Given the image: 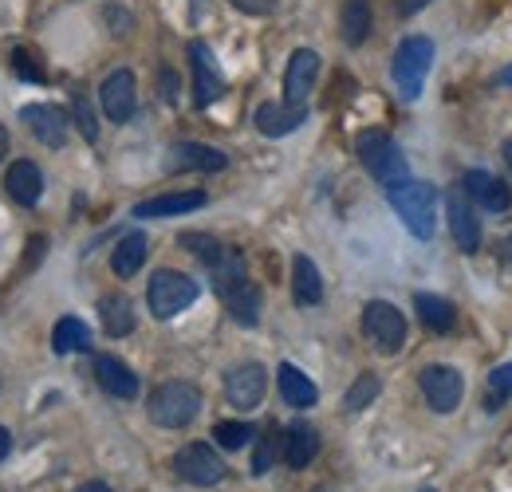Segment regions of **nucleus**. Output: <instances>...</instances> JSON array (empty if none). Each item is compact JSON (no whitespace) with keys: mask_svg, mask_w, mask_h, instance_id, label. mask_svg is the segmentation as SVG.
<instances>
[{"mask_svg":"<svg viewBox=\"0 0 512 492\" xmlns=\"http://www.w3.org/2000/svg\"><path fill=\"white\" fill-rule=\"evenodd\" d=\"M489 386H493L497 402H501V398H509V394H512V363H509V367L493 370V374H489Z\"/></svg>","mask_w":512,"mask_h":492,"instance_id":"nucleus-36","label":"nucleus"},{"mask_svg":"<svg viewBox=\"0 0 512 492\" xmlns=\"http://www.w3.org/2000/svg\"><path fill=\"white\" fill-rule=\"evenodd\" d=\"M418 492H438V489H418Z\"/></svg>","mask_w":512,"mask_h":492,"instance_id":"nucleus-46","label":"nucleus"},{"mask_svg":"<svg viewBox=\"0 0 512 492\" xmlns=\"http://www.w3.org/2000/svg\"><path fill=\"white\" fill-rule=\"evenodd\" d=\"M355 150H359V162L367 166V174H371L375 182L394 185V182H402V178H410L406 154H402V146H398L386 130H363L359 142H355Z\"/></svg>","mask_w":512,"mask_h":492,"instance_id":"nucleus-3","label":"nucleus"},{"mask_svg":"<svg viewBox=\"0 0 512 492\" xmlns=\"http://www.w3.org/2000/svg\"><path fill=\"white\" fill-rule=\"evenodd\" d=\"M276 382H280L284 402L296 406V410H308V406H316V398H320L316 382H312L300 367H292V363H284V367L276 370Z\"/></svg>","mask_w":512,"mask_h":492,"instance_id":"nucleus-24","label":"nucleus"},{"mask_svg":"<svg viewBox=\"0 0 512 492\" xmlns=\"http://www.w3.org/2000/svg\"><path fill=\"white\" fill-rule=\"evenodd\" d=\"M497 87H512V63L501 71V75H497Z\"/></svg>","mask_w":512,"mask_h":492,"instance_id":"nucleus-42","label":"nucleus"},{"mask_svg":"<svg viewBox=\"0 0 512 492\" xmlns=\"http://www.w3.org/2000/svg\"><path fill=\"white\" fill-rule=\"evenodd\" d=\"M71 115H75V123H79V134L87 138V142H95L99 138V123H95V115H91V103H87V95H71Z\"/></svg>","mask_w":512,"mask_h":492,"instance_id":"nucleus-34","label":"nucleus"},{"mask_svg":"<svg viewBox=\"0 0 512 492\" xmlns=\"http://www.w3.org/2000/svg\"><path fill=\"white\" fill-rule=\"evenodd\" d=\"M95 378H99V386L111 394V398H138V390H142V382H138V374L127 367V363H119L115 355H99L95 359Z\"/></svg>","mask_w":512,"mask_h":492,"instance_id":"nucleus-18","label":"nucleus"},{"mask_svg":"<svg viewBox=\"0 0 512 492\" xmlns=\"http://www.w3.org/2000/svg\"><path fill=\"white\" fill-rule=\"evenodd\" d=\"M190 63H193V103H197V107H213V103L225 95V75H221V67H217V56L209 52V44L193 40Z\"/></svg>","mask_w":512,"mask_h":492,"instance_id":"nucleus-9","label":"nucleus"},{"mask_svg":"<svg viewBox=\"0 0 512 492\" xmlns=\"http://www.w3.org/2000/svg\"><path fill=\"white\" fill-rule=\"evenodd\" d=\"M20 119L28 123L32 138H36V142H44L48 150H60V146L67 142V115L60 111V107L32 103V107H24V111H20Z\"/></svg>","mask_w":512,"mask_h":492,"instance_id":"nucleus-15","label":"nucleus"},{"mask_svg":"<svg viewBox=\"0 0 512 492\" xmlns=\"http://www.w3.org/2000/svg\"><path fill=\"white\" fill-rule=\"evenodd\" d=\"M253 437H256V430L249 422H217V426H213V441H217L221 449H245Z\"/></svg>","mask_w":512,"mask_h":492,"instance_id":"nucleus-32","label":"nucleus"},{"mask_svg":"<svg viewBox=\"0 0 512 492\" xmlns=\"http://www.w3.org/2000/svg\"><path fill=\"white\" fill-rule=\"evenodd\" d=\"M505 162H509V166H512V138H509V142H505Z\"/></svg>","mask_w":512,"mask_h":492,"instance_id":"nucleus-45","label":"nucleus"},{"mask_svg":"<svg viewBox=\"0 0 512 492\" xmlns=\"http://www.w3.org/2000/svg\"><path fill=\"white\" fill-rule=\"evenodd\" d=\"M316 453H320V433H316V426L292 422V426L284 430V461H288L292 469H308V465L316 461Z\"/></svg>","mask_w":512,"mask_h":492,"instance_id":"nucleus-22","label":"nucleus"},{"mask_svg":"<svg viewBox=\"0 0 512 492\" xmlns=\"http://www.w3.org/2000/svg\"><path fill=\"white\" fill-rule=\"evenodd\" d=\"M316 79H320V56L312 48L292 52L288 71H284V103L288 107H308V95H312Z\"/></svg>","mask_w":512,"mask_h":492,"instance_id":"nucleus-10","label":"nucleus"},{"mask_svg":"<svg viewBox=\"0 0 512 492\" xmlns=\"http://www.w3.org/2000/svg\"><path fill=\"white\" fill-rule=\"evenodd\" d=\"M264 390H268V370L260 367V363H241V367L229 370V378H225V398L237 410H256L264 402Z\"/></svg>","mask_w":512,"mask_h":492,"instance_id":"nucleus-11","label":"nucleus"},{"mask_svg":"<svg viewBox=\"0 0 512 492\" xmlns=\"http://www.w3.org/2000/svg\"><path fill=\"white\" fill-rule=\"evenodd\" d=\"M8 453H12V433L0 426V461H8Z\"/></svg>","mask_w":512,"mask_h":492,"instance_id":"nucleus-39","label":"nucleus"},{"mask_svg":"<svg viewBox=\"0 0 512 492\" xmlns=\"http://www.w3.org/2000/svg\"><path fill=\"white\" fill-rule=\"evenodd\" d=\"M292 296H296V304L300 308H316L323 300V276L320 268H316V260L312 256H296L292 260Z\"/></svg>","mask_w":512,"mask_h":492,"instance_id":"nucleus-23","label":"nucleus"},{"mask_svg":"<svg viewBox=\"0 0 512 492\" xmlns=\"http://www.w3.org/2000/svg\"><path fill=\"white\" fill-rule=\"evenodd\" d=\"M430 67H434V40H426V36H410V40L398 44L394 63H390V75H394V83H398V91H402L406 103H414V99L422 95Z\"/></svg>","mask_w":512,"mask_h":492,"instance_id":"nucleus-4","label":"nucleus"},{"mask_svg":"<svg viewBox=\"0 0 512 492\" xmlns=\"http://www.w3.org/2000/svg\"><path fill=\"white\" fill-rule=\"evenodd\" d=\"M4 189H8V197H12L16 205L32 209V205L40 201V193H44V174H40L36 162L20 158V162H12V170L4 174Z\"/></svg>","mask_w":512,"mask_h":492,"instance_id":"nucleus-20","label":"nucleus"},{"mask_svg":"<svg viewBox=\"0 0 512 492\" xmlns=\"http://www.w3.org/2000/svg\"><path fill=\"white\" fill-rule=\"evenodd\" d=\"M446 213H449V233L461 252H477L481 248V221L473 213V201L465 197V189H449L446 197Z\"/></svg>","mask_w":512,"mask_h":492,"instance_id":"nucleus-13","label":"nucleus"},{"mask_svg":"<svg viewBox=\"0 0 512 492\" xmlns=\"http://www.w3.org/2000/svg\"><path fill=\"white\" fill-rule=\"evenodd\" d=\"M182 248H190L193 256L205 264V268H213L217 264V256L225 252V245L217 241V237H209V233H182V241H178Z\"/></svg>","mask_w":512,"mask_h":492,"instance_id":"nucleus-31","label":"nucleus"},{"mask_svg":"<svg viewBox=\"0 0 512 492\" xmlns=\"http://www.w3.org/2000/svg\"><path fill=\"white\" fill-rule=\"evenodd\" d=\"M308 119V107H288V103H264L256 107V130L268 138H284L292 130H300Z\"/></svg>","mask_w":512,"mask_h":492,"instance_id":"nucleus-21","label":"nucleus"},{"mask_svg":"<svg viewBox=\"0 0 512 492\" xmlns=\"http://www.w3.org/2000/svg\"><path fill=\"white\" fill-rule=\"evenodd\" d=\"M229 166V158L217 150V146H201V142H178L166 158V170L170 174H182V170H201V174H221Z\"/></svg>","mask_w":512,"mask_h":492,"instance_id":"nucleus-14","label":"nucleus"},{"mask_svg":"<svg viewBox=\"0 0 512 492\" xmlns=\"http://www.w3.org/2000/svg\"><path fill=\"white\" fill-rule=\"evenodd\" d=\"M4 154H8V130L0 126V158H4Z\"/></svg>","mask_w":512,"mask_h":492,"instance_id":"nucleus-44","label":"nucleus"},{"mask_svg":"<svg viewBox=\"0 0 512 492\" xmlns=\"http://www.w3.org/2000/svg\"><path fill=\"white\" fill-rule=\"evenodd\" d=\"M8 60H12V71L20 79H32V83H44V67H36L32 52L28 48H8Z\"/></svg>","mask_w":512,"mask_h":492,"instance_id":"nucleus-35","label":"nucleus"},{"mask_svg":"<svg viewBox=\"0 0 512 492\" xmlns=\"http://www.w3.org/2000/svg\"><path fill=\"white\" fill-rule=\"evenodd\" d=\"M146 410H150V422H154V426H162V430H182V426H190L193 418L201 414V390H197L193 382H162V386L150 394Z\"/></svg>","mask_w":512,"mask_h":492,"instance_id":"nucleus-2","label":"nucleus"},{"mask_svg":"<svg viewBox=\"0 0 512 492\" xmlns=\"http://www.w3.org/2000/svg\"><path fill=\"white\" fill-rule=\"evenodd\" d=\"M217 296L225 300L229 315H233V319H237L241 327H256V323H260V308H264V296H260V288H256L249 276H245V280H237V284H229V288H221Z\"/></svg>","mask_w":512,"mask_h":492,"instance_id":"nucleus-17","label":"nucleus"},{"mask_svg":"<svg viewBox=\"0 0 512 492\" xmlns=\"http://www.w3.org/2000/svg\"><path fill=\"white\" fill-rule=\"evenodd\" d=\"M233 8H241L249 16H268L276 8V0H233Z\"/></svg>","mask_w":512,"mask_h":492,"instance_id":"nucleus-37","label":"nucleus"},{"mask_svg":"<svg viewBox=\"0 0 512 492\" xmlns=\"http://www.w3.org/2000/svg\"><path fill=\"white\" fill-rule=\"evenodd\" d=\"M371 24H375L371 0H347V4H343V12H339V32H343V40H347L351 48H359V44L371 36Z\"/></svg>","mask_w":512,"mask_h":492,"instance_id":"nucleus-25","label":"nucleus"},{"mask_svg":"<svg viewBox=\"0 0 512 492\" xmlns=\"http://www.w3.org/2000/svg\"><path fill=\"white\" fill-rule=\"evenodd\" d=\"M209 197L201 189H182V193H162V197H150V201H138L134 205V217L146 221V217H178V213H193L201 209Z\"/></svg>","mask_w":512,"mask_h":492,"instance_id":"nucleus-19","label":"nucleus"},{"mask_svg":"<svg viewBox=\"0 0 512 492\" xmlns=\"http://www.w3.org/2000/svg\"><path fill=\"white\" fill-rule=\"evenodd\" d=\"M75 492H115L111 485H103V481H87V485H79Z\"/></svg>","mask_w":512,"mask_h":492,"instance_id":"nucleus-41","label":"nucleus"},{"mask_svg":"<svg viewBox=\"0 0 512 492\" xmlns=\"http://www.w3.org/2000/svg\"><path fill=\"white\" fill-rule=\"evenodd\" d=\"M418 382H422V394H426V402H430L434 414H453L457 402H461V394H465L461 374H457L453 367H446V363L426 367L422 374H418Z\"/></svg>","mask_w":512,"mask_h":492,"instance_id":"nucleus-8","label":"nucleus"},{"mask_svg":"<svg viewBox=\"0 0 512 492\" xmlns=\"http://www.w3.org/2000/svg\"><path fill=\"white\" fill-rule=\"evenodd\" d=\"M501 260H505V264L512 268V237L505 241V245H501Z\"/></svg>","mask_w":512,"mask_h":492,"instance_id":"nucleus-43","label":"nucleus"},{"mask_svg":"<svg viewBox=\"0 0 512 492\" xmlns=\"http://www.w3.org/2000/svg\"><path fill=\"white\" fill-rule=\"evenodd\" d=\"M52 351L56 355H75V351H91V327L75 315H64L52 331Z\"/></svg>","mask_w":512,"mask_h":492,"instance_id":"nucleus-29","label":"nucleus"},{"mask_svg":"<svg viewBox=\"0 0 512 492\" xmlns=\"http://www.w3.org/2000/svg\"><path fill=\"white\" fill-rule=\"evenodd\" d=\"M197 296H201V284H197L193 276H186V272H174V268L154 272V276H150V288H146L150 315H158V319L182 315Z\"/></svg>","mask_w":512,"mask_h":492,"instance_id":"nucleus-5","label":"nucleus"},{"mask_svg":"<svg viewBox=\"0 0 512 492\" xmlns=\"http://www.w3.org/2000/svg\"><path fill=\"white\" fill-rule=\"evenodd\" d=\"M465 197L469 201H477V205H485L489 213H505L512 205V189L501 178H493V174H485V170H469L465 174Z\"/></svg>","mask_w":512,"mask_h":492,"instance_id":"nucleus-16","label":"nucleus"},{"mask_svg":"<svg viewBox=\"0 0 512 492\" xmlns=\"http://www.w3.org/2000/svg\"><path fill=\"white\" fill-rule=\"evenodd\" d=\"M426 4H430V0H398V12H402V16H414V12L426 8Z\"/></svg>","mask_w":512,"mask_h":492,"instance_id":"nucleus-38","label":"nucleus"},{"mask_svg":"<svg viewBox=\"0 0 512 492\" xmlns=\"http://www.w3.org/2000/svg\"><path fill=\"white\" fill-rule=\"evenodd\" d=\"M386 201L402 217V225L410 229V237H418V241H430L434 237V225H438V189L434 185L402 178V182L386 185Z\"/></svg>","mask_w":512,"mask_h":492,"instance_id":"nucleus-1","label":"nucleus"},{"mask_svg":"<svg viewBox=\"0 0 512 492\" xmlns=\"http://www.w3.org/2000/svg\"><path fill=\"white\" fill-rule=\"evenodd\" d=\"M363 335L371 339L379 355H398L406 343V315L386 300H371L363 308Z\"/></svg>","mask_w":512,"mask_h":492,"instance_id":"nucleus-6","label":"nucleus"},{"mask_svg":"<svg viewBox=\"0 0 512 492\" xmlns=\"http://www.w3.org/2000/svg\"><path fill=\"white\" fill-rule=\"evenodd\" d=\"M276 453H284V433L268 430L264 437H260V445H256V453H253V477H264V473L272 469Z\"/></svg>","mask_w":512,"mask_h":492,"instance_id":"nucleus-33","label":"nucleus"},{"mask_svg":"<svg viewBox=\"0 0 512 492\" xmlns=\"http://www.w3.org/2000/svg\"><path fill=\"white\" fill-rule=\"evenodd\" d=\"M162 83H166V103H174V71H162Z\"/></svg>","mask_w":512,"mask_h":492,"instance_id":"nucleus-40","label":"nucleus"},{"mask_svg":"<svg viewBox=\"0 0 512 492\" xmlns=\"http://www.w3.org/2000/svg\"><path fill=\"white\" fill-rule=\"evenodd\" d=\"M146 252H150V241H146V233H127L119 248L111 252V268H115V276H138V268L146 264Z\"/></svg>","mask_w":512,"mask_h":492,"instance_id":"nucleus-26","label":"nucleus"},{"mask_svg":"<svg viewBox=\"0 0 512 492\" xmlns=\"http://www.w3.org/2000/svg\"><path fill=\"white\" fill-rule=\"evenodd\" d=\"M99 319H103V331L111 339H127L134 331V304L127 296H103L99 300Z\"/></svg>","mask_w":512,"mask_h":492,"instance_id":"nucleus-27","label":"nucleus"},{"mask_svg":"<svg viewBox=\"0 0 512 492\" xmlns=\"http://www.w3.org/2000/svg\"><path fill=\"white\" fill-rule=\"evenodd\" d=\"M379 390H383V382H379V374H375V370L359 374V378L351 382V390L343 394V410H347V414H359V410H367V406L379 398Z\"/></svg>","mask_w":512,"mask_h":492,"instance_id":"nucleus-30","label":"nucleus"},{"mask_svg":"<svg viewBox=\"0 0 512 492\" xmlns=\"http://www.w3.org/2000/svg\"><path fill=\"white\" fill-rule=\"evenodd\" d=\"M174 473L186 481V485H197V489H213V485H221L225 481V461L217 457V449L213 445H205V441H190L186 449H178V457H174Z\"/></svg>","mask_w":512,"mask_h":492,"instance_id":"nucleus-7","label":"nucleus"},{"mask_svg":"<svg viewBox=\"0 0 512 492\" xmlns=\"http://www.w3.org/2000/svg\"><path fill=\"white\" fill-rule=\"evenodd\" d=\"M414 311L422 315V323L430 327V331H438V335H449L453 327H457V311L449 300L442 296H430V292H418L414 296Z\"/></svg>","mask_w":512,"mask_h":492,"instance_id":"nucleus-28","label":"nucleus"},{"mask_svg":"<svg viewBox=\"0 0 512 492\" xmlns=\"http://www.w3.org/2000/svg\"><path fill=\"white\" fill-rule=\"evenodd\" d=\"M134 103H138V95H134V75H130L127 67L111 71L99 83V107H103V115L111 123H127L130 115H134Z\"/></svg>","mask_w":512,"mask_h":492,"instance_id":"nucleus-12","label":"nucleus"}]
</instances>
